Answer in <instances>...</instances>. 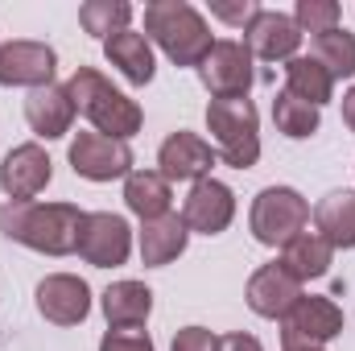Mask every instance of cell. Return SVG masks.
I'll list each match as a JSON object with an SVG mask.
<instances>
[{"mask_svg": "<svg viewBox=\"0 0 355 351\" xmlns=\"http://www.w3.org/2000/svg\"><path fill=\"white\" fill-rule=\"evenodd\" d=\"M83 219H87V211H79L75 203H12L8 198L0 207V232L33 252H46V257L79 252Z\"/></svg>", "mask_w": 355, "mask_h": 351, "instance_id": "cell-1", "label": "cell"}, {"mask_svg": "<svg viewBox=\"0 0 355 351\" xmlns=\"http://www.w3.org/2000/svg\"><path fill=\"white\" fill-rule=\"evenodd\" d=\"M67 95L75 103V112H83L95 132L112 137V141H128L141 132V103L128 99L124 91H116L95 67H79L71 79H67Z\"/></svg>", "mask_w": 355, "mask_h": 351, "instance_id": "cell-2", "label": "cell"}, {"mask_svg": "<svg viewBox=\"0 0 355 351\" xmlns=\"http://www.w3.org/2000/svg\"><path fill=\"white\" fill-rule=\"evenodd\" d=\"M145 37H153L174 67H202L215 46L202 12L186 0H153L145 8Z\"/></svg>", "mask_w": 355, "mask_h": 351, "instance_id": "cell-3", "label": "cell"}, {"mask_svg": "<svg viewBox=\"0 0 355 351\" xmlns=\"http://www.w3.org/2000/svg\"><path fill=\"white\" fill-rule=\"evenodd\" d=\"M207 128L215 137V157H223L232 170H252L261 157V116L252 99H211L207 103Z\"/></svg>", "mask_w": 355, "mask_h": 351, "instance_id": "cell-4", "label": "cell"}, {"mask_svg": "<svg viewBox=\"0 0 355 351\" xmlns=\"http://www.w3.org/2000/svg\"><path fill=\"white\" fill-rule=\"evenodd\" d=\"M306 219H310V203L293 186H265L252 198V215H248L252 236L268 248H285L293 236H302Z\"/></svg>", "mask_w": 355, "mask_h": 351, "instance_id": "cell-5", "label": "cell"}, {"mask_svg": "<svg viewBox=\"0 0 355 351\" xmlns=\"http://www.w3.org/2000/svg\"><path fill=\"white\" fill-rule=\"evenodd\" d=\"M335 335H343V310L331 298H318V293H310V298L302 293L297 306L281 318V343H285V351L322 348Z\"/></svg>", "mask_w": 355, "mask_h": 351, "instance_id": "cell-6", "label": "cell"}, {"mask_svg": "<svg viewBox=\"0 0 355 351\" xmlns=\"http://www.w3.org/2000/svg\"><path fill=\"white\" fill-rule=\"evenodd\" d=\"M198 75H202V87L211 91L215 99H248L252 79H257L252 75L248 46L244 42H232V37H223V42L211 46V54L202 58Z\"/></svg>", "mask_w": 355, "mask_h": 351, "instance_id": "cell-7", "label": "cell"}, {"mask_svg": "<svg viewBox=\"0 0 355 351\" xmlns=\"http://www.w3.org/2000/svg\"><path fill=\"white\" fill-rule=\"evenodd\" d=\"M71 166L87 182H112L132 174V149L128 141H112L103 132H79L71 141Z\"/></svg>", "mask_w": 355, "mask_h": 351, "instance_id": "cell-8", "label": "cell"}, {"mask_svg": "<svg viewBox=\"0 0 355 351\" xmlns=\"http://www.w3.org/2000/svg\"><path fill=\"white\" fill-rule=\"evenodd\" d=\"M132 252V228L124 223V215L112 211H91L83 219V236H79V257L95 268H116L128 261Z\"/></svg>", "mask_w": 355, "mask_h": 351, "instance_id": "cell-9", "label": "cell"}, {"mask_svg": "<svg viewBox=\"0 0 355 351\" xmlns=\"http://www.w3.org/2000/svg\"><path fill=\"white\" fill-rule=\"evenodd\" d=\"M182 219H186V228L198 232V236H219V232H227L232 219H236V194H232V186L219 182V178L194 182L190 194H186V203H182Z\"/></svg>", "mask_w": 355, "mask_h": 351, "instance_id": "cell-10", "label": "cell"}, {"mask_svg": "<svg viewBox=\"0 0 355 351\" xmlns=\"http://www.w3.org/2000/svg\"><path fill=\"white\" fill-rule=\"evenodd\" d=\"M54 178V162L42 145H17L8 149V157L0 162V190L12 198V203H33Z\"/></svg>", "mask_w": 355, "mask_h": 351, "instance_id": "cell-11", "label": "cell"}, {"mask_svg": "<svg viewBox=\"0 0 355 351\" xmlns=\"http://www.w3.org/2000/svg\"><path fill=\"white\" fill-rule=\"evenodd\" d=\"M58 58L46 42H4L0 46V87H50Z\"/></svg>", "mask_w": 355, "mask_h": 351, "instance_id": "cell-12", "label": "cell"}, {"mask_svg": "<svg viewBox=\"0 0 355 351\" xmlns=\"http://www.w3.org/2000/svg\"><path fill=\"white\" fill-rule=\"evenodd\" d=\"M37 310L54 327H79L91 314V285L75 273H50L37 285Z\"/></svg>", "mask_w": 355, "mask_h": 351, "instance_id": "cell-13", "label": "cell"}, {"mask_svg": "<svg viewBox=\"0 0 355 351\" xmlns=\"http://www.w3.org/2000/svg\"><path fill=\"white\" fill-rule=\"evenodd\" d=\"M157 174L166 178V182H202V178H211V166H215V149L198 137V132H186V128H178L170 132L166 141H162V149H157Z\"/></svg>", "mask_w": 355, "mask_h": 351, "instance_id": "cell-14", "label": "cell"}, {"mask_svg": "<svg viewBox=\"0 0 355 351\" xmlns=\"http://www.w3.org/2000/svg\"><path fill=\"white\" fill-rule=\"evenodd\" d=\"M244 46H248V54H257L265 62H289V58H297L302 29L293 17H285L277 8H261L244 29Z\"/></svg>", "mask_w": 355, "mask_h": 351, "instance_id": "cell-15", "label": "cell"}, {"mask_svg": "<svg viewBox=\"0 0 355 351\" xmlns=\"http://www.w3.org/2000/svg\"><path fill=\"white\" fill-rule=\"evenodd\" d=\"M297 298H302V281H297L281 261L261 264V268L252 273V281H248V306H252V314H261V318H285V314L297 306Z\"/></svg>", "mask_w": 355, "mask_h": 351, "instance_id": "cell-16", "label": "cell"}, {"mask_svg": "<svg viewBox=\"0 0 355 351\" xmlns=\"http://www.w3.org/2000/svg\"><path fill=\"white\" fill-rule=\"evenodd\" d=\"M25 120H29V128H33L37 137H46V141L67 137L71 124H75V103H71L67 87L50 83V87L29 91V95H25Z\"/></svg>", "mask_w": 355, "mask_h": 351, "instance_id": "cell-17", "label": "cell"}, {"mask_svg": "<svg viewBox=\"0 0 355 351\" xmlns=\"http://www.w3.org/2000/svg\"><path fill=\"white\" fill-rule=\"evenodd\" d=\"M103 314L112 331H137L153 314V289L141 281H116L103 289Z\"/></svg>", "mask_w": 355, "mask_h": 351, "instance_id": "cell-18", "label": "cell"}, {"mask_svg": "<svg viewBox=\"0 0 355 351\" xmlns=\"http://www.w3.org/2000/svg\"><path fill=\"white\" fill-rule=\"evenodd\" d=\"M103 54H107V62H112L128 83H137V87H145V83L153 79V71H157L149 37H145V33H132V29L112 33V37L103 42Z\"/></svg>", "mask_w": 355, "mask_h": 351, "instance_id": "cell-19", "label": "cell"}, {"mask_svg": "<svg viewBox=\"0 0 355 351\" xmlns=\"http://www.w3.org/2000/svg\"><path fill=\"white\" fill-rule=\"evenodd\" d=\"M186 240H190V228H186V219L182 215H162V219H153V223H145L141 228V261L149 264V268H162V264L178 261L182 252H186Z\"/></svg>", "mask_w": 355, "mask_h": 351, "instance_id": "cell-20", "label": "cell"}, {"mask_svg": "<svg viewBox=\"0 0 355 351\" xmlns=\"http://www.w3.org/2000/svg\"><path fill=\"white\" fill-rule=\"evenodd\" d=\"M124 203H128L132 215H141V223H153V219L170 215L174 190L157 170H132L124 178Z\"/></svg>", "mask_w": 355, "mask_h": 351, "instance_id": "cell-21", "label": "cell"}, {"mask_svg": "<svg viewBox=\"0 0 355 351\" xmlns=\"http://www.w3.org/2000/svg\"><path fill=\"white\" fill-rule=\"evenodd\" d=\"M314 228L331 248H355V190H335L314 207Z\"/></svg>", "mask_w": 355, "mask_h": 351, "instance_id": "cell-22", "label": "cell"}, {"mask_svg": "<svg viewBox=\"0 0 355 351\" xmlns=\"http://www.w3.org/2000/svg\"><path fill=\"white\" fill-rule=\"evenodd\" d=\"M331 257H335V248H331L318 232H302V236H293V240L281 248V264H285L297 281L327 277V273H331Z\"/></svg>", "mask_w": 355, "mask_h": 351, "instance_id": "cell-23", "label": "cell"}, {"mask_svg": "<svg viewBox=\"0 0 355 351\" xmlns=\"http://www.w3.org/2000/svg\"><path fill=\"white\" fill-rule=\"evenodd\" d=\"M285 91L310 108H322L335 95V79L318 58H289L285 62Z\"/></svg>", "mask_w": 355, "mask_h": 351, "instance_id": "cell-24", "label": "cell"}, {"mask_svg": "<svg viewBox=\"0 0 355 351\" xmlns=\"http://www.w3.org/2000/svg\"><path fill=\"white\" fill-rule=\"evenodd\" d=\"M314 58L331 71V79H352L355 75V33L352 29H331L314 37Z\"/></svg>", "mask_w": 355, "mask_h": 351, "instance_id": "cell-25", "label": "cell"}, {"mask_svg": "<svg viewBox=\"0 0 355 351\" xmlns=\"http://www.w3.org/2000/svg\"><path fill=\"white\" fill-rule=\"evenodd\" d=\"M272 120H277V132L289 137V141H306V137L318 132V108L293 99L289 91H281V95L272 99Z\"/></svg>", "mask_w": 355, "mask_h": 351, "instance_id": "cell-26", "label": "cell"}, {"mask_svg": "<svg viewBox=\"0 0 355 351\" xmlns=\"http://www.w3.org/2000/svg\"><path fill=\"white\" fill-rule=\"evenodd\" d=\"M128 21H132V4H124V0H87L79 8V25L95 37H103V42L112 33H124Z\"/></svg>", "mask_w": 355, "mask_h": 351, "instance_id": "cell-27", "label": "cell"}, {"mask_svg": "<svg viewBox=\"0 0 355 351\" xmlns=\"http://www.w3.org/2000/svg\"><path fill=\"white\" fill-rule=\"evenodd\" d=\"M339 17H343V8H339L335 0H297V8H293L297 29H302V33H314V37L339 29Z\"/></svg>", "mask_w": 355, "mask_h": 351, "instance_id": "cell-28", "label": "cell"}, {"mask_svg": "<svg viewBox=\"0 0 355 351\" xmlns=\"http://www.w3.org/2000/svg\"><path fill=\"white\" fill-rule=\"evenodd\" d=\"M170 351H219V335L207 327H182Z\"/></svg>", "mask_w": 355, "mask_h": 351, "instance_id": "cell-29", "label": "cell"}, {"mask_svg": "<svg viewBox=\"0 0 355 351\" xmlns=\"http://www.w3.org/2000/svg\"><path fill=\"white\" fill-rule=\"evenodd\" d=\"M99 351H153V339L145 331H107L99 339Z\"/></svg>", "mask_w": 355, "mask_h": 351, "instance_id": "cell-30", "label": "cell"}, {"mask_svg": "<svg viewBox=\"0 0 355 351\" xmlns=\"http://www.w3.org/2000/svg\"><path fill=\"white\" fill-rule=\"evenodd\" d=\"M261 8L252 4V0H244V4H223V0H215L211 4V17H219V21H227V25H244L248 29V21L257 17Z\"/></svg>", "mask_w": 355, "mask_h": 351, "instance_id": "cell-31", "label": "cell"}, {"mask_svg": "<svg viewBox=\"0 0 355 351\" xmlns=\"http://www.w3.org/2000/svg\"><path fill=\"white\" fill-rule=\"evenodd\" d=\"M219 351H265V348H261V339H257V335H244V331H236V335L219 339Z\"/></svg>", "mask_w": 355, "mask_h": 351, "instance_id": "cell-32", "label": "cell"}, {"mask_svg": "<svg viewBox=\"0 0 355 351\" xmlns=\"http://www.w3.org/2000/svg\"><path fill=\"white\" fill-rule=\"evenodd\" d=\"M343 120H347V128L355 132V87L343 95Z\"/></svg>", "mask_w": 355, "mask_h": 351, "instance_id": "cell-33", "label": "cell"}, {"mask_svg": "<svg viewBox=\"0 0 355 351\" xmlns=\"http://www.w3.org/2000/svg\"><path fill=\"white\" fill-rule=\"evenodd\" d=\"M293 351H322V348H293Z\"/></svg>", "mask_w": 355, "mask_h": 351, "instance_id": "cell-34", "label": "cell"}]
</instances>
